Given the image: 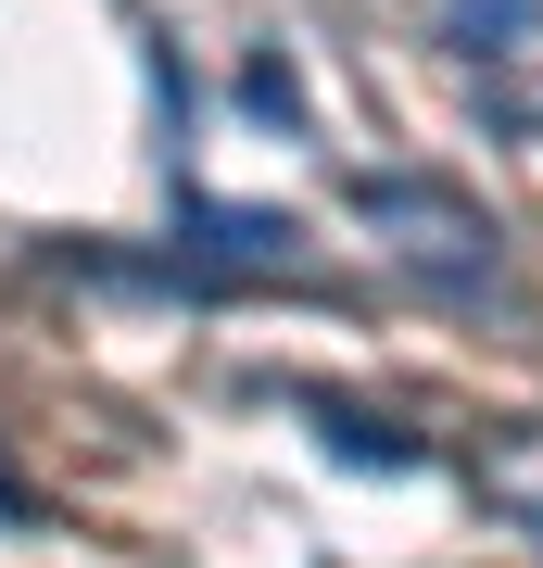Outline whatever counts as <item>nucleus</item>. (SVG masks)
<instances>
[{"instance_id": "5", "label": "nucleus", "mask_w": 543, "mask_h": 568, "mask_svg": "<svg viewBox=\"0 0 543 568\" xmlns=\"http://www.w3.org/2000/svg\"><path fill=\"white\" fill-rule=\"evenodd\" d=\"M241 114H253V126H303V77H291L279 51H253V63H241Z\"/></svg>"}, {"instance_id": "1", "label": "nucleus", "mask_w": 543, "mask_h": 568, "mask_svg": "<svg viewBox=\"0 0 543 568\" xmlns=\"http://www.w3.org/2000/svg\"><path fill=\"white\" fill-rule=\"evenodd\" d=\"M354 203L380 215V227H418L404 253H418L443 291H481V278H493V215L467 203V190H443V178H404V164H392V178H354Z\"/></svg>"}, {"instance_id": "3", "label": "nucleus", "mask_w": 543, "mask_h": 568, "mask_svg": "<svg viewBox=\"0 0 543 568\" xmlns=\"http://www.w3.org/2000/svg\"><path fill=\"white\" fill-rule=\"evenodd\" d=\"M316 429H329V455H342V467H418V443H404V429L354 417V405H316Z\"/></svg>"}, {"instance_id": "4", "label": "nucleus", "mask_w": 543, "mask_h": 568, "mask_svg": "<svg viewBox=\"0 0 543 568\" xmlns=\"http://www.w3.org/2000/svg\"><path fill=\"white\" fill-rule=\"evenodd\" d=\"M531 13H543V0H455L443 39H455V51H519V39H531Z\"/></svg>"}, {"instance_id": "2", "label": "nucleus", "mask_w": 543, "mask_h": 568, "mask_svg": "<svg viewBox=\"0 0 543 568\" xmlns=\"http://www.w3.org/2000/svg\"><path fill=\"white\" fill-rule=\"evenodd\" d=\"M178 241H190L202 265H291L303 227L265 215V203H202V190H178Z\"/></svg>"}, {"instance_id": "6", "label": "nucleus", "mask_w": 543, "mask_h": 568, "mask_svg": "<svg viewBox=\"0 0 543 568\" xmlns=\"http://www.w3.org/2000/svg\"><path fill=\"white\" fill-rule=\"evenodd\" d=\"M0 518H39V493H26V480H13V467H0Z\"/></svg>"}]
</instances>
